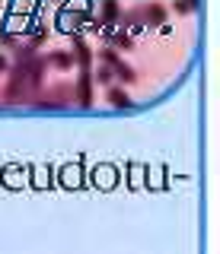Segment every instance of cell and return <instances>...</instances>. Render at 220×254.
<instances>
[{
    "instance_id": "cell-13",
    "label": "cell",
    "mask_w": 220,
    "mask_h": 254,
    "mask_svg": "<svg viewBox=\"0 0 220 254\" xmlns=\"http://www.w3.org/2000/svg\"><path fill=\"white\" fill-rule=\"evenodd\" d=\"M172 10H176L179 16H188V13H192V6H188L185 0H176V3H172Z\"/></svg>"
},
{
    "instance_id": "cell-2",
    "label": "cell",
    "mask_w": 220,
    "mask_h": 254,
    "mask_svg": "<svg viewBox=\"0 0 220 254\" xmlns=\"http://www.w3.org/2000/svg\"><path fill=\"white\" fill-rule=\"evenodd\" d=\"M118 16H121V6H118V0H102V16H99V26L106 35H112V26L118 22Z\"/></svg>"
},
{
    "instance_id": "cell-8",
    "label": "cell",
    "mask_w": 220,
    "mask_h": 254,
    "mask_svg": "<svg viewBox=\"0 0 220 254\" xmlns=\"http://www.w3.org/2000/svg\"><path fill=\"white\" fill-rule=\"evenodd\" d=\"M61 181H64V188H80L83 185V181H80V169H77V165L70 169V165H67V169L61 172Z\"/></svg>"
},
{
    "instance_id": "cell-7",
    "label": "cell",
    "mask_w": 220,
    "mask_h": 254,
    "mask_svg": "<svg viewBox=\"0 0 220 254\" xmlns=\"http://www.w3.org/2000/svg\"><path fill=\"white\" fill-rule=\"evenodd\" d=\"M109 102H112L115 108H131V99H128V92H121L118 86H112V89H109Z\"/></svg>"
},
{
    "instance_id": "cell-5",
    "label": "cell",
    "mask_w": 220,
    "mask_h": 254,
    "mask_svg": "<svg viewBox=\"0 0 220 254\" xmlns=\"http://www.w3.org/2000/svg\"><path fill=\"white\" fill-rule=\"evenodd\" d=\"M74 64H80L83 70H90V64H93V51L80 35H74Z\"/></svg>"
},
{
    "instance_id": "cell-12",
    "label": "cell",
    "mask_w": 220,
    "mask_h": 254,
    "mask_svg": "<svg viewBox=\"0 0 220 254\" xmlns=\"http://www.w3.org/2000/svg\"><path fill=\"white\" fill-rule=\"evenodd\" d=\"M140 175H144V169L134 165V169H131V188H140V185H144V178H140Z\"/></svg>"
},
{
    "instance_id": "cell-14",
    "label": "cell",
    "mask_w": 220,
    "mask_h": 254,
    "mask_svg": "<svg viewBox=\"0 0 220 254\" xmlns=\"http://www.w3.org/2000/svg\"><path fill=\"white\" fill-rule=\"evenodd\" d=\"M35 185H38V188H42V185H48V169H45V172L38 169V172H35Z\"/></svg>"
},
{
    "instance_id": "cell-11",
    "label": "cell",
    "mask_w": 220,
    "mask_h": 254,
    "mask_svg": "<svg viewBox=\"0 0 220 254\" xmlns=\"http://www.w3.org/2000/svg\"><path fill=\"white\" fill-rule=\"evenodd\" d=\"M93 79H96V83H102V86H109V83H112V70H109V67H102V70H99V73L93 76Z\"/></svg>"
},
{
    "instance_id": "cell-6",
    "label": "cell",
    "mask_w": 220,
    "mask_h": 254,
    "mask_svg": "<svg viewBox=\"0 0 220 254\" xmlns=\"http://www.w3.org/2000/svg\"><path fill=\"white\" fill-rule=\"evenodd\" d=\"M45 64H51V67H58V70H70L74 67V54L70 51H54L45 58Z\"/></svg>"
},
{
    "instance_id": "cell-3",
    "label": "cell",
    "mask_w": 220,
    "mask_h": 254,
    "mask_svg": "<svg viewBox=\"0 0 220 254\" xmlns=\"http://www.w3.org/2000/svg\"><path fill=\"white\" fill-rule=\"evenodd\" d=\"M70 95H74L80 105H90V102H93V73H90V70H83V73H80L77 89H70Z\"/></svg>"
},
{
    "instance_id": "cell-1",
    "label": "cell",
    "mask_w": 220,
    "mask_h": 254,
    "mask_svg": "<svg viewBox=\"0 0 220 254\" xmlns=\"http://www.w3.org/2000/svg\"><path fill=\"white\" fill-rule=\"evenodd\" d=\"M99 61L106 64V67L112 70V76H118L121 83H134V79H137V76H134V70H131V67H128V64H124L115 51H99Z\"/></svg>"
},
{
    "instance_id": "cell-10",
    "label": "cell",
    "mask_w": 220,
    "mask_h": 254,
    "mask_svg": "<svg viewBox=\"0 0 220 254\" xmlns=\"http://www.w3.org/2000/svg\"><path fill=\"white\" fill-rule=\"evenodd\" d=\"M112 175H115L112 169H99L96 175H93V181H96L99 188H112V185H115V178H112Z\"/></svg>"
},
{
    "instance_id": "cell-9",
    "label": "cell",
    "mask_w": 220,
    "mask_h": 254,
    "mask_svg": "<svg viewBox=\"0 0 220 254\" xmlns=\"http://www.w3.org/2000/svg\"><path fill=\"white\" fill-rule=\"evenodd\" d=\"M3 181L10 188H19V185H26V172H22V169H6L3 172Z\"/></svg>"
},
{
    "instance_id": "cell-16",
    "label": "cell",
    "mask_w": 220,
    "mask_h": 254,
    "mask_svg": "<svg viewBox=\"0 0 220 254\" xmlns=\"http://www.w3.org/2000/svg\"><path fill=\"white\" fill-rule=\"evenodd\" d=\"M0 70H6V58H3V54H0Z\"/></svg>"
},
{
    "instance_id": "cell-15",
    "label": "cell",
    "mask_w": 220,
    "mask_h": 254,
    "mask_svg": "<svg viewBox=\"0 0 220 254\" xmlns=\"http://www.w3.org/2000/svg\"><path fill=\"white\" fill-rule=\"evenodd\" d=\"M185 3L192 6V10H198V3H201V0H185Z\"/></svg>"
},
{
    "instance_id": "cell-4",
    "label": "cell",
    "mask_w": 220,
    "mask_h": 254,
    "mask_svg": "<svg viewBox=\"0 0 220 254\" xmlns=\"http://www.w3.org/2000/svg\"><path fill=\"white\" fill-rule=\"evenodd\" d=\"M166 6L163 3H147V6H140V19H144V29L147 26H163L166 22Z\"/></svg>"
}]
</instances>
